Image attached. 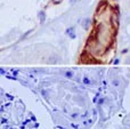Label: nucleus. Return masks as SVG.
Here are the masks:
<instances>
[{
	"label": "nucleus",
	"instance_id": "1",
	"mask_svg": "<svg viewBox=\"0 0 130 129\" xmlns=\"http://www.w3.org/2000/svg\"><path fill=\"white\" fill-rule=\"evenodd\" d=\"M112 23L114 24L115 27H119V10L112 15Z\"/></svg>",
	"mask_w": 130,
	"mask_h": 129
},
{
	"label": "nucleus",
	"instance_id": "2",
	"mask_svg": "<svg viewBox=\"0 0 130 129\" xmlns=\"http://www.w3.org/2000/svg\"><path fill=\"white\" fill-rule=\"evenodd\" d=\"M82 82H83L85 85H91L94 81H92V80L90 79L88 75H85V77H83V79H82Z\"/></svg>",
	"mask_w": 130,
	"mask_h": 129
},
{
	"label": "nucleus",
	"instance_id": "3",
	"mask_svg": "<svg viewBox=\"0 0 130 129\" xmlns=\"http://www.w3.org/2000/svg\"><path fill=\"white\" fill-rule=\"evenodd\" d=\"M38 16H39V20H40V23H43L45 22V20H46V15H45V11H39V14H38Z\"/></svg>",
	"mask_w": 130,
	"mask_h": 129
},
{
	"label": "nucleus",
	"instance_id": "4",
	"mask_svg": "<svg viewBox=\"0 0 130 129\" xmlns=\"http://www.w3.org/2000/svg\"><path fill=\"white\" fill-rule=\"evenodd\" d=\"M89 25H90V20L89 18H86V20L83 21V27H85V29H89Z\"/></svg>",
	"mask_w": 130,
	"mask_h": 129
},
{
	"label": "nucleus",
	"instance_id": "5",
	"mask_svg": "<svg viewBox=\"0 0 130 129\" xmlns=\"http://www.w3.org/2000/svg\"><path fill=\"white\" fill-rule=\"evenodd\" d=\"M65 77L66 78H72L73 77V72H71V71H66V72H65Z\"/></svg>",
	"mask_w": 130,
	"mask_h": 129
},
{
	"label": "nucleus",
	"instance_id": "6",
	"mask_svg": "<svg viewBox=\"0 0 130 129\" xmlns=\"http://www.w3.org/2000/svg\"><path fill=\"white\" fill-rule=\"evenodd\" d=\"M73 32H74V27L73 26L66 30V34H71V33H73Z\"/></svg>",
	"mask_w": 130,
	"mask_h": 129
},
{
	"label": "nucleus",
	"instance_id": "7",
	"mask_svg": "<svg viewBox=\"0 0 130 129\" xmlns=\"http://www.w3.org/2000/svg\"><path fill=\"white\" fill-rule=\"evenodd\" d=\"M112 84L114 85V86H119V85H120V81H119V80H118V79H115V80H113V82H112Z\"/></svg>",
	"mask_w": 130,
	"mask_h": 129
},
{
	"label": "nucleus",
	"instance_id": "8",
	"mask_svg": "<svg viewBox=\"0 0 130 129\" xmlns=\"http://www.w3.org/2000/svg\"><path fill=\"white\" fill-rule=\"evenodd\" d=\"M71 127H72V128H74V129H78V128H79V126H78V125H74V123H71Z\"/></svg>",
	"mask_w": 130,
	"mask_h": 129
},
{
	"label": "nucleus",
	"instance_id": "9",
	"mask_svg": "<svg viewBox=\"0 0 130 129\" xmlns=\"http://www.w3.org/2000/svg\"><path fill=\"white\" fill-rule=\"evenodd\" d=\"M119 63H120V61H119V59H118V58L115 59L114 62H113V64H114V65H118V64H119Z\"/></svg>",
	"mask_w": 130,
	"mask_h": 129
},
{
	"label": "nucleus",
	"instance_id": "10",
	"mask_svg": "<svg viewBox=\"0 0 130 129\" xmlns=\"http://www.w3.org/2000/svg\"><path fill=\"white\" fill-rule=\"evenodd\" d=\"M17 74H18V71L14 70V71H13V75H17Z\"/></svg>",
	"mask_w": 130,
	"mask_h": 129
},
{
	"label": "nucleus",
	"instance_id": "11",
	"mask_svg": "<svg viewBox=\"0 0 130 129\" xmlns=\"http://www.w3.org/2000/svg\"><path fill=\"white\" fill-rule=\"evenodd\" d=\"M99 104H103V103H104V98H101V100H99Z\"/></svg>",
	"mask_w": 130,
	"mask_h": 129
},
{
	"label": "nucleus",
	"instance_id": "12",
	"mask_svg": "<svg viewBox=\"0 0 130 129\" xmlns=\"http://www.w3.org/2000/svg\"><path fill=\"white\" fill-rule=\"evenodd\" d=\"M76 117H78V114H76V113H74V114H72V118H76Z\"/></svg>",
	"mask_w": 130,
	"mask_h": 129
},
{
	"label": "nucleus",
	"instance_id": "13",
	"mask_svg": "<svg viewBox=\"0 0 130 129\" xmlns=\"http://www.w3.org/2000/svg\"><path fill=\"white\" fill-rule=\"evenodd\" d=\"M1 122H2V123H6V122H7V120H6V119H2Z\"/></svg>",
	"mask_w": 130,
	"mask_h": 129
},
{
	"label": "nucleus",
	"instance_id": "14",
	"mask_svg": "<svg viewBox=\"0 0 130 129\" xmlns=\"http://www.w3.org/2000/svg\"><path fill=\"white\" fill-rule=\"evenodd\" d=\"M0 72H1V74H5V73H6V72H5V70H2V69L0 70Z\"/></svg>",
	"mask_w": 130,
	"mask_h": 129
},
{
	"label": "nucleus",
	"instance_id": "15",
	"mask_svg": "<svg viewBox=\"0 0 130 129\" xmlns=\"http://www.w3.org/2000/svg\"><path fill=\"white\" fill-rule=\"evenodd\" d=\"M57 128H58V129H64L63 127H62V126H58V127H57Z\"/></svg>",
	"mask_w": 130,
	"mask_h": 129
}]
</instances>
